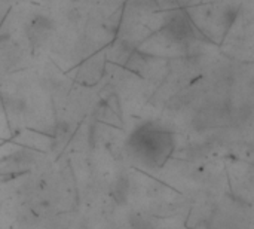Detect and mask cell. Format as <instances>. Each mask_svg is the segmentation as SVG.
<instances>
[{"instance_id": "obj_1", "label": "cell", "mask_w": 254, "mask_h": 229, "mask_svg": "<svg viewBox=\"0 0 254 229\" xmlns=\"http://www.w3.org/2000/svg\"><path fill=\"white\" fill-rule=\"evenodd\" d=\"M137 151L144 155L149 159H153L159 164L165 159L170 149L173 148V139L168 133L161 130H152V128H141L137 136Z\"/></svg>"}, {"instance_id": "obj_2", "label": "cell", "mask_w": 254, "mask_h": 229, "mask_svg": "<svg viewBox=\"0 0 254 229\" xmlns=\"http://www.w3.org/2000/svg\"><path fill=\"white\" fill-rule=\"evenodd\" d=\"M168 33L171 34V37L174 40H188L189 37L193 36L192 27H190V24L188 22V19L185 16L173 18L170 25H168Z\"/></svg>"}, {"instance_id": "obj_3", "label": "cell", "mask_w": 254, "mask_h": 229, "mask_svg": "<svg viewBox=\"0 0 254 229\" xmlns=\"http://www.w3.org/2000/svg\"><path fill=\"white\" fill-rule=\"evenodd\" d=\"M51 31V22L48 21V18L39 16L37 19L33 21L31 28H30V39L39 45V42H42Z\"/></svg>"}]
</instances>
